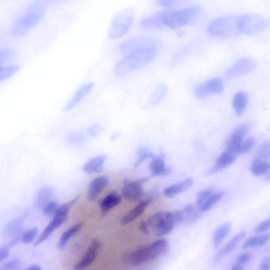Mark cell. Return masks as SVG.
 <instances>
[{
	"label": "cell",
	"mask_w": 270,
	"mask_h": 270,
	"mask_svg": "<svg viewBox=\"0 0 270 270\" xmlns=\"http://www.w3.org/2000/svg\"><path fill=\"white\" fill-rule=\"evenodd\" d=\"M154 157V154L148 148L145 147L138 148L137 151V160L135 163V167L138 166L145 160L153 158Z\"/></svg>",
	"instance_id": "d590c367"
},
{
	"label": "cell",
	"mask_w": 270,
	"mask_h": 270,
	"mask_svg": "<svg viewBox=\"0 0 270 270\" xmlns=\"http://www.w3.org/2000/svg\"><path fill=\"white\" fill-rule=\"evenodd\" d=\"M102 244L98 239H94L83 258L74 266L75 270H83L89 267L96 260L98 251Z\"/></svg>",
	"instance_id": "2e32d148"
},
{
	"label": "cell",
	"mask_w": 270,
	"mask_h": 270,
	"mask_svg": "<svg viewBox=\"0 0 270 270\" xmlns=\"http://www.w3.org/2000/svg\"><path fill=\"white\" fill-rule=\"evenodd\" d=\"M158 42L153 38L137 37L126 40L119 47L121 53L128 55L134 51L147 48H157Z\"/></svg>",
	"instance_id": "8fae6325"
},
{
	"label": "cell",
	"mask_w": 270,
	"mask_h": 270,
	"mask_svg": "<svg viewBox=\"0 0 270 270\" xmlns=\"http://www.w3.org/2000/svg\"><path fill=\"white\" fill-rule=\"evenodd\" d=\"M270 156V143L269 141H266L259 147L255 155V159L267 160Z\"/></svg>",
	"instance_id": "8d00e7d4"
},
{
	"label": "cell",
	"mask_w": 270,
	"mask_h": 270,
	"mask_svg": "<svg viewBox=\"0 0 270 270\" xmlns=\"http://www.w3.org/2000/svg\"><path fill=\"white\" fill-rule=\"evenodd\" d=\"M20 267V262L18 259H12L6 262L2 267H0V270H19Z\"/></svg>",
	"instance_id": "7bdbcfd3"
},
{
	"label": "cell",
	"mask_w": 270,
	"mask_h": 270,
	"mask_svg": "<svg viewBox=\"0 0 270 270\" xmlns=\"http://www.w3.org/2000/svg\"><path fill=\"white\" fill-rule=\"evenodd\" d=\"M251 127V123L242 124L232 132L226 141V152L236 157L240 154L241 147L248 132Z\"/></svg>",
	"instance_id": "30bf717a"
},
{
	"label": "cell",
	"mask_w": 270,
	"mask_h": 270,
	"mask_svg": "<svg viewBox=\"0 0 270 270\" xmlns=\"http://www.w3.org/2000/svg\"><path fill=\"white\" fill-rule=\"evenodd\" d=\"M255 61L250 58L239 59L225 72V77L227 79H233L244 76L250 73L256 68Z\"/></svg>",
	"instance_id": "4fadbf2b"
},
{
	"label": "cell",
	"mask_w": 270,
	"mask_h": 270,
	"mask_svg": "<svg viewBox=\"0 0 270 270\" xmlns=\"http://www.w3.org/2000/svg\"><path fill=\"white\" fill-rule=\"evenodd\" d=\"M182 222L183 215L181 210H179L155 213L148 219L147 224L151 233L157 237H161L171 233Z\"/></svg>",
	"instance_id": "7a4b0ae2"
},
{
	"label": "cell",
	"mask_w": 270,
	"mask_h": 270,
	"mask_svg": "<svg viewBox=\"0 0 270 270\" xmlns=\"http://www.w3.org/2000/svg\"><path fill=\"white\" fill-rule=\"evenodd\" d=\"M248 103V94L244 91L236 93L233 99V109L238 116H241L246 110Z\"/></svg>",
	"instance_id": "83f0119b"
},
{
	"label": "cell",
	"mask_w": 270,
	"mask_h": 270,
	"mask_svg": "<svg viewBox=\"0 0 270 270\" xmlns=\"http://www.w3.org/2000/svg\"><path fill=\"white\" fill-rule=\"evenodd\" d=\"M167 92V87L164 83H159L155 87L154 90L148 98L146 106L152 107L159 104L164 99Z\"/></svg>",
	"instance_id": "f1b7e54d"
},
{
	"label": "cell",
	"mask_w": 270,
	"mask_h": 270,
	"mask_svg": "<svg viewBox=\"0 0 270 270\" xmlns=\"http://www.w3.org/2000/svg\"><path fill=\"white\" fill-rule=\"evenodd\" d=\"M266 19L261 15L250 13L239 17L238 28L240 33L253 35L266 28Z\"/></svg>",
	"instance_id": "ba28073f"
},
{
	"label": "cell",
	"mask_w": 270,
	"mask_h": 270,
	"mask_svg": "<svg viewBox=\"0 0 270 270\" xmlns=\"http://www.w3.org/2000/svg\"><path fill=\"white\" fill-rule=\"evenodd\" d=\"M169 244L166 239H159L150 244L140 247L126 255L125 261L132 266H138L143 263L156 260L168 251Z\"/></svg>",
	"instance_id": "3957f363"
},
{
	"label": "cell",
	"mask_w": 270,
	"mask_h": 270,
	"mask_svg": "<svg viewBox=\"0 0 270 270\" xmlns=\"http://www.w3.org/2000/svg\"><path fill=\"white\" fill-rule=\"evenodd\" d=\"M173 9L166 10L154 13L140 20L139 25L144 29H158L165 26V22Z\"/></svg>",
	"instance_id": "9a60e30c"
},
{
	"label": "cell",
	"mask_w": 270,
	"mask_h": 270,
	"mask_svg": "<svg viewBox=\"0 0 270 270\" xmlns=\"http://www.w3.org/2000/svg\"><path fill=\"white\" fill-rule=\"evenodd\" d=\"M79 198L80 196H78L75 199L58 207L57 212L53 215V219L48 226L45 227L43 233L40 234L35 242V246H38L41 244L48 239L56 229L64 224L68 217L70 208L76 203Z\"/></svg>",
	"instance_id": "8992f818"
},
{
	"label": "cell",
	"mask_w": 270,
	"mask_h": 270,
	"mask_svg": "<svg viewBox=\"0 0 270 270\" xmlns=\"http://www.w3.org/2000/svg\"><path fill=\"white\" fill-rule=\"evenodd\" d=\"M270 239V234L266 233L249 238L242 246L243 249L259 248L264 246Z\"/></svg>",
	"instance_id": "836d02e7"
},
{
	"label": "cell",
	"mask_w": 270,
	"mask_h": 270,
	"mask_svg": "<svg viewBox=\"0 0 270 270\" xmlns=\"http://www.w3.org/2000/svg\"><path fill=\"white\" fill-rule=\"evenodd\" d=\"M231 224L229 222L225 223L215 229L213 236V245L214 248H218L222 242L230 233Z\"/></svg>",
	"instance_id": "4dcf8cb0"
},
{
	"label": "cell",
	"mask_w": 270,
	"mask_h": 270,
	"mask_svg": "<svg viewBox=\"0 0 270 270\" xmlns=\"http://www.w3.org/2000/svg\"><path fill=\"white\" fill-rule=\"evenodd\" d=\"M225 192L224 191L215 192L202 204L200 210L202 212H206L210 210L216 204L224 197Z\"/></svg>",
	"instance_id": "e575fe53"
},
{
	"label": "cell",
	"mask_w": 270,
	"mask_h": 270,
	"mask_svg": "<svg viewBox=\"0 0 270 270\" xmlns=\"http://www.w3.org/2000/svg\"><path fill=\"white\" fill-rule=\"evenodd\" d=\"M215 192L213 187L205 189L199 192L197 195V206L199 208Z\"/></svg>",
	"instance_id": "f35d334b"
},
{
	"label": "cell",
	"mask_w": 270,
	"mask_h": 270,
	"mask_svg": "<svg viewBox=\"0 0 270 270\" xmlns=\"http://www.w3.org/2000/svg\"><path fill=\"white\" fill-rule=\"evenodd\" d=\"M152 177L166 176L172 172L171 168L166 165L164 155L160 154L152 158L149 167Z\"/></svg>",
	"instance_id": "d6986e66"
},
{
	"label": "cell",
	"mask_w": 270,
	"mask_h": 270,
	"mask_svg": "<svg viewBox=\"0 0 270 270\" xmlns=\"http://www.w3.org/2000/svg\"><path fill=\"white\" fill-rule=\"evenodd\" d=\"M240 17L228 15L215 19L209 24L207 31L211 35L220 37H232L240 33L238 28Z\"/></svg>",
	"instance_id": "277c9868"
},
{
	"label": "cell",
	"mask_w": 270,
	"mask_h": 270,
	"mask_svg": "<svg viewBox=\"0 0 270 270\" xmlns=\"http://www.w3.org/2000/svg\"><path fill=\"white\" fill-rule=\"evenodd\" d=\"M109 183V180L105 176L94 179L91 181L88 191L87 198L90 201H95Z\"/></svg>",
	"instance_id": "ac0fdd59"
},
{
	"label": "cell",
	"mask_w": 270,
	"mask_h": 270,
	"mask_svg": "<svg viewBox=\"0 0 270 270\" xmlns=\"http://www.w3.org/2000/svg\"><path fill=\"white\" fill-rule=\"evenodd\" d=\"M85 224V223L84 221H81L65 231L62 235L61 236L59 240L58 245L59 248L62 249L64 248L67 245L68 242L69 241L72 236L75 235L83 228Z\"/></svg>",
	"instance_id": "1f68e13d"
},
{
	"label": "cell",
	"mask_w": 270,
	"mask_h": 270,
	"mask_svg": "<svg viewBox=\"0 0 270 270\" xmlns=\"http://www.w3.org/2000/svg\"><path fill=\"white\" fill-rule=\"evenodd\" d=\"M201 9L200 5H193L178 11L174 10L166 18L165 25L177 29L190 24L197 18Z\"/></svg>",
	"instance_id": "52a82bcc"
},
{
	"label": "cell",
	"mask_w": 270,
	"mask_h": 270,
	"mask_svg": "<svg viewBox=\"0 0 270 270\" xmlns=\"http://www.w3.org/2000/svg\"><path fill=\"white\" fill-rule=\"evenodd\" d=\"M157 49L154 47L134 51L119 61L114 67V73L123 77L132 72L142 68L157 56Z\"/></svg>",
	"instance_id": "6da1fadb"
},
{
	"label": "cell",
	"mask_w": 270,
	"mask_h": 270,
	"mask_svg": "<svg viewBox=\"0 0 270 270\" xmlns=\"http://www.w3.org/2000/svg\"><path fill=\"white\" fill-rule=\"evenodd\" d=\"M134 17L135 12L131 8L116 13L112 19L109 31V37L116 40L125 36L132 25Z\"/></svg>",
	"instance_id": "5b68a950"
},
{
	"label": "cell",
	"mask_w": 270,
	"mask_h": 270,
	"mask_svg": "<svg viewBox=\"0 0 270 270\" xmlns=\"http://www.w3.org/2000/svg\"><path fill=\"white\" fill-rule=\"evenodd\" d=\"M152 201V199H150L140 202L138 205L121 219L120 221L121 225H125L129 224L131 222L140 217L145 212L148 206L150 205Z\"/></svg>",
	"instance_id": "603a6c76"
},
{
	"label": "cell",
	"mask_w": 270,
	"mask_h": 270,
	"mask_svg": "<svg viewBox=\"0 0 270 270\" xmlns=\"http://www.w3.org/2000/svg\"><path fill=\"white\" fill-rule=\"evenodd\" d=\"M184 1H177V0H159L157 1V3L162 7L164 8H172L175 6L180 5Z\"/></svg>",
	"instance_id": "f6af8a7d"
},
{
	"label": "cell",
	"mask_w": 270,
	"mask_h": 270,
	"mask_svg": "<svg viewBox=\"0 0 270 270\" xmlns=\"http://www.w3.org/2000/svg\"><path fill=\"white\" fill-rule=\"evenodd\" d=\"M224 85L222 80L218 77L211 78L204 83L194 88L195 96L200 99L204 98L210 94H219L224 91Z\"/></svg>",
	"instance_id": "5bb4252c"
},
{
	"label": "cell",
	"mask_w": 270,
	"mask_h": 270,
	"mask_svg": "<svg viewBox=\"0 0 270 270\" xmlns=\"http://www.w3.org/2000/svg\"><path fill=\"white\" fill-rule=\"evenodd\" d=\"M107 159L106 155H100V156L90 159L84 165V171L89 174L102 172L103 165Z\"/></svg>",
	"instance_id": "484cf974"
},
{
	"label": "cell",
	"mask_w": 270,
	"mask_h": 270,
	"mask_svg": "<svg viewBox=\"0 0 270 270\" xmlns=\"http://www.w3.org/2000/svg\"><path fill=\"white\" fill-rule=\"evenodd\" d=\"M26 270H42L41 267L38 265H33Z\"/></svg>",
	"instance_id": "db71d44e"
},
{
	"label": "cell",
	"mask_w": 270,
	"mask_h": 270,
	"mask_svg": "<svg viewBox=\"0 0 270 270\" xmlns=\"http://www.w3.org/2000/svg\"><path fill=\"white\" fill-rule=\"evenodd\" d=\"M149 180V178H143L136 180H124V186L121 190V195L128 201H137L143 197L145 192L143 186Z\"/></svg>",
	"instance_id": "7c38bea8"
},
{
	"label": "cell",
	"mask_w": 270,
	"mask_h": 270,
	"mask_svg": "<svg viewBox=\"0 0 270 270\" xmlns=\"http://www.w3.org/2000/svg\"><path fill=\"white\" fill-rule=\"evenodd\" d=\"M270 267V260L269 258L263 259L259 266V270H269Z\"/></svg>",
	"instance_id": "681fc988"
},
{
	"label": "cell",
	"mask_w": 270,
	"mask_h": 270,
	"mask_svg": "<svg viewBox=\"0 0 270 270\" xmlns=\"http://www.w3.org/2000/svg\"><path fill=\"white\" fill-rule=\"evenodd\" d=\"M38 229L35 227L23 233L22 238V241L24 244H30L35 239L38 234Z\"/></svg>",
	"instance_id": "60d3db41"
},
{
	"label": "cell",
	"mask_w": 270,
	"mask_h": 270,
	"mask_svg": "<svg viewBox=\"0 0 270 270\" xmlns=\"http://www.w3.org/2000/svg\"><path fill=\"white\" fill-rule=\"evenodd\" d=\"M24 224L23 218H17L11 221L3 230L2 236L4 238H10L21 232Z\"/></svg>",
	"instance_id": "f546056e"
},
{
	"label": "cell",
	"mask_w": 270,
	"mask_h": 270,
	"mask_svg": "<svg viewBox=\"0 0 270 270\" xmlns=\"http://www.w3.org/2000/svg\"><path fill=\"white\" fill-rule=\"evenodd\" d=\"M55 193L54 189L50 186L42 187L38 192L35 201V206L38 208H43L49 202Z\"/></svg>",
	"instance_id": "4316f807"
},
{
	"label": "cell",
	"mask_w": 270,
	"mask_h": 270,
	"mask_svg": "<svg viewBox=\"0 0 270 270\" xmlns=\"http://www.w3.org/2000/svg\"><path fill=\"white\" fill-rule=\"evenodd\" d=\"M252 258V255L251 253L246 252L241 254L237 260H236V264L243 266L246 265V263L248 262Z\"/></svg>",
	"instance_id": "7dc6e473"
},
{
	"label": "cell",
	"mask_w": 270,
	"mask_h": 270,
	"mask_svg": "<svg viewBox=\"0 0 270 270\" xmlns=\"http://www.w3.org/2000/svg\"><path fill=\"white\" fill-rule=\"evenodd\" d=\"M270 165L268 160L255 159L251 166L252 174L256 177H261L269 173Z\"/></svg>",
	"instance_id": "d6a6232c"
},
{
	"label": "cell",
	"mask_w": 270,
	"mask_h": 270,
	"mask_svg": "<svg viewBox=\"0 0 270 270\" xmlns=\"http://www.w3.org/2000/svg\"><path fill=\"white\" fill-rule=\"evenodd\" d=\"M43 15L39 12H31L19 19L10 29L11 35L20 37L25 35L41 20Z\"/></svg>",
	"instance_id": "9c48e42d"
},
{
	"label": "cell",
	"mask_w": 270,
	"mask_h": 270,
	"mask_svg": "<svg viewBox=\"0 0 270 270\" xmlns=\"http://www.w3.org/2000/svg\"><path fill=\"white\" fill-rule=\"evenodd\" d=\"M101 130V127L98 124H94L89 128V133L93 136H95Z\"/></svg>",
	"instance_id": "816d5d0a"
},
{
	"label": "cell",
	"mask_w": 270,
	"mask_h": 270,
	"mask_svg": "<svg viewBox=\"0 0 270 270\" xmlns=\"http://www.w3.org/2000/svg\"><path fill=\"white\" fill-rule=\"evenodd\" d=\"M57 202L51 201L43 209L44 214L48 216H53L55 214L58 208Z\"/></svg>",
	"instance_id": "b9f144b4"
},
{
	"label": "cell",
	"mask_w": 270,
	"mask_h": 270,
	"mask_svg": "<svg viewBox=\"0 0 270 270\" xmlns=\"http://www.w3.org/2000/svg\"><path fill=\"white\" fill-rule=\"evenodd\" d=\"M245 232H240L238 234H235L233 237L229 240L227 244L215 255L213 258L214 263H217L225 256L231 253L236 246L239 244V242L245 239L246 236Z\"/></svg>",
	"instance_id": "e0dca14e"
},
{
	"label": "cell",
	"mask_w": 270,
	"mask_h": 270,
	"mask_svg": "<svg viewBox=\"0 0 270 270\" xmlns=\"http://www.w3.org/2000/svg\"><path fill=\"white\" fill-rule=\"evenodd\" d=\"M256 141L254 138L249 137L244 140L243 142L240 150V154H246L251 151L254 147Z\"/></svg>",
	"instance_id": "ab89813d"
},
{
	"label": "cell",
	"mask_w": 270,
	"mask_h": 270,
	"mask_svg": "<svg viewBox=\"0 0 270 270\" xmlns=\"http://www.w3.org/2000/svg\"><path fill=\"white\" fill-rule=\"evenodd\" d=\"M231 270H244V268L242 266L238 264H235L231 268Z\"/></svg>",
	"instance_id": "f5cc1de1"
},
{
	"label": "cell",
	"mask_w": 270,
	"mask_h": 270,
	"mask_svg": "<svg viewBox=\"0 0 270 270\" xmlns=\"http://www.w3.org/2000/svg\"><path fill=\"white\" fill-rule=\"evenodd\" d=\"M15 56V52L12 49L6 48L0 50V67L6 60Z\"/></svg>",
	"instance_id": "ee69618b"
},
{
	"label": "cell",
	"mask_w": 270,
	"mask_h": 270,
	"mask_svg": "<svg viewBox=\"0 0 270 270\" xmlns=\"http://www.w3.org/2000/svg\"><path fill=\"white\" fill-rule=\"evenodd\" d=\"M140 231L146 235H149L151 234L149 227L147 224V222L142 221L140 223L139 225Z\"/></svg>",
	"instance_id": "c3c4849f"
},
{
	"label": "cell",
	"mask_w": 270,
	"mask_h": 270,
	"mask_svg": "<svg viewBox=\"0 0 270 270\" xmlns=\"http://www.w3.org/2000/svg\"><path fill=\"white\" fill-rule=\"evenodd\" d=\"M193 184V180L190 178H187L179 183L172 185L165 188L163 191V195L167 198H173L187 191Z\"/></svg>",
	"instance_id": "44dd1931"
},
{
	"label": "cell",
	"mask_w": 270,
	"mask_h": 270,
	"mask_svg": "<svg viewBox=\"0 0 270 270\" xmlns=\"http://www.w3.org/2000/svg\"><path fill=\"white\" fill-rule=\"evenodd\" d=\"M93 87L94 83H88L80 87L74 94L69 102L65 106L64 108V111L68 112L75 108L87 94L90 93Z\"/></svg>",
	"instance_id": "ffe728a7"
},
{
	"label": "cell",
	"mask_w": 270,
	"mask_h": 270,
	"mask_svg": "<svg viewBox=\"0 0 270 270\" xmlns=\"http://www.w3.org/2000/svg\"><path fill=\"white\" fill-rule=\"evenodd\" d=\"M9 249L5 246L0 248V262L5 260L9 255Z\"/></svg>",
	"instance_id": "f907efd6"
},
{
	"label": "cell",
	"mask_w": 270,
	"mask_h": 270,
	"mask_svg": "<svg viewBox=\"0 0 270 270\" xmlns=\"http://www.w3.org/2000/svg\"><path fill=\"white\" fill-rule=\"evenodd\" d=\"M19 69L18 65L0 67V81L8 79L14 75Z\"/></svg>",
	"instance_id": "74e56055"
},
{
	"label": "cell",
	"mask_w": 270,
	"mask_h": 270,
	"mask_svg": "<svg viewBox=\"0 0 270 270\" xmlns=\"http://www.w3.org/2000/svg\"><path fill=\"white\" fill-rule=\"evenodd\" d=\"M121 202L120 196L116 192H112L107 195L101 201L100 206L101 213L103 216L110 211L113 208L117 206Z\"/></svg>",
	"instance_id": "d4e9b609"
},
{
	"label": "cell",
	"mask_w": 270,
	"mask_h": 270,
	"mask_svg": "<svg viewBox=\"0 0 270 270\" xmlns=\"http://www.w3.org/2000/svg\"><path fill=\"white\" fill-rule=\"evenodd\" d=\"M270 227V220L269 219L260 223L259 225L256 226L254 231L256 234H259L266 232L269 229Z\"/></svg>",
	"instance_id": "bcb514c9"
},
{
	"label": "cell",
	"mask_w": 270,
	"mask_h": 270,
	"mask_svg": "<svg viewBox=\"0 0 270 270\" xmlns=\"http://www.w3.org/2000/svg\"><path fill=\"white\" fill-rule=\"evenodd\" d=\"M235 159V157L226 151L223 152L216 160L214 166L208 171L207 174L211 175L224 170L225 168L231 165Z\"/></svg>",
	"instance_id": "7402d4cb"
},
{
	"label": "cell",
	"mask_w": 270,
	"mask_h": 270,
	"mask_svg": "<svg viewBox=\"0 0 270 270\" xmlns=\"http://www.w3.org/2000/svg\"><path fill=\"white\" fill-rule=\"evenodd\" d=\"M181 212L183 215L182 224L186 225L194 224L201 218L202 215V212L198 207H196L193 204L186 205Z\"/></svg>",
	"instance_id": "cb8c5ba5"
}]
</instances>
